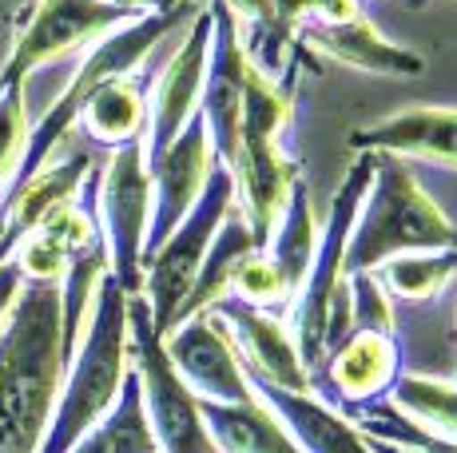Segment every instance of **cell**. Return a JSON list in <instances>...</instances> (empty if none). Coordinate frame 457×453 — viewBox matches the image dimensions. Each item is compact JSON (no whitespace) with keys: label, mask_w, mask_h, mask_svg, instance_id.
<instances>
[{"label":"cell","mask_w":457,"mask_h":453,"mask_svg":"<svg viewBox=\"0 0 457 453\" xmlns=\"http://www.w3.org/2000/svg\"><path fill=\"white\" fill-rule=\"evenodd\" d=\"M235 211V179L227 171V163H211L207 187L199 195V203L191 207V215L175 226L171 235L144 259V302L152 310V322L160 334L175 326L183 302H187L191 286H195V275L204 267L211 239L223 226V219Z\"/></svg>","instance_id":"obj_8"},{"label":"cell","mask_w":457,"mask_h":453,"mask_svg":"<svg viewBox=\"0 0 457 453\" xmlns=\"http://www.w3.org/2000/svg\"><path fill=\"white\" fill-rule=\"evenodd\" d=\"M314 247H319V223H314L311 187H306V179H298L295 191H291V203H287V211H283V219H278L270 243L262 247L270 255V263L278 267V275L287 278L291 294H298L306 271H311Z\"/></svg>","instance_id":"obj_24"},{"label":"cell","mask_w":457,"mask_h":453,"mask_svg":"<svg viewBox=\"0 0 457 453\" xmlns=\"http://www.w3.org/2000/svg\"><path fill=\"white\" fill-rule=\"evenodd\" d=\"M72 453H160V441H155L147 409H144V394H139V382L131 370L124 378L116 406L76 441Z\"/></svg>","instance_id":"obj_23"},{"label":"cell","mask_w":457,"mask_h":453,"mask_svg":"<svg viewBox=\"0 0 457 453\" xmlns=\"http://www.w3.org/2000/svg\"><path fill=\"white\" fill-rule=\"evenodd\" d=\"M199 409L219 453H303L259 394L247 402H199Z\"/></svg>","instance_id":"obj_20"},{"label":"cell","mask_w":457,"mask_h":453,"mask_svg":"<svg viewBox=\"0 0 457 453\" xmlns=\"http://www.w3.org/2000/svg\"><path fill=\"white\" fill-rule=\"evenodd\" d=\"M374 179V152H358L350 163L346 179L338 183L330 203L327 231H319V247H314L311 271H306L303 286H298L291 302V338L298 346L306 374L322 362V354L334 342L350 334V275H346V243L354 231L358 207H362L366 191Z\"/></svg>","instance_id":"obj_4"},{"label":"cell","mask_w":457,"mask_h":453,"mask_svg":"<svg viewBox=\"0 0 457 453\" xmlns=\"http://www.w3.org/2000/svg\"><path fill=\"white\" fill-rule=\"evenodd\" d=\"M76 128H84V136L100 147H124V144L144 139V132H147V92L139 88L136 72L100 84L80 108V124Z\"/></svg>","instance_id":"obj_21"},{"label":"cell","mask_w":457,"mask_h":453,"mask_svg":"<svg viewBox=\"0 0 457 453\" xmlns=\"http://www.w3.org/2000/svg\"><path fill=\"white\" fill-rule=\"evenodd\" d=\"M453 382H457V370H453Z\"/></svg>","instance_id":"obj_35"},{"label":"cell","mask_w":457,"mask_h":453,"mask_svg":"<svg viewBox=\"0 0 457 453\" xmlns=\"http://www.w3.org/2000/svg\"><path fill=\"white\" fill-rule=\"evenodd\" d=\"M96 219L108 251V275L124 294L144 291V251L152 226V171H147L144 139L112 147V160L96 187Z\"/></svg>","instance_id":"obj_9"},{"label":"cell","mask_w":457,"mask_h":453,"mask_svg":"<svg viewBox=\"0 0 457 453\" xmlns=\"http://www.w3.org/2000/svg\"><path fill=\"white\" fill-rule=\"evenodd\" d=\"M211 8V52H207V76H204V100H199V116L207 124L211 152L219 163H231L235 144H239L243 124V100H247V76L251 56L243 48V29L219 0H207Z\"/></svg>","instance_id":"obj_14"},{"label":"cell","mask_w":457,"mask_h":453,"mask_svg":"<svg viewBox=\"0 0 457 453\" xmlns=\"http://www.w3.org/2000/svg\"><path fill=\"white\" fill-rule=\"evenodd\" d=\"M29 139H32V116H29V100H24V84L0 88V199L8 195L16 171H21Z\"/></svg>","instance_id":"obj_29"},{"label":"cell","mask_w":457,"mask_h":453,"mask_svg":"<svg viewBox=\"0 0 457 453\" xmlns=\"http://www.w3.org/2000/svg\"><path fill=\"white\" fill-rule=\"evenodd\" d=\"M128 370V294L116 286V278L104 275L87 330L72 362H68L64 382H60V398L52 409L48 433L40 441V453H72L76 441L116 406Z\"/></svg>","instance_id":"obj_3"},{"label":"cell","mask_w":457,"mask_h":453,"mask_svg":"<svg viewBox=\"0 0 457 453\" xmlns=\"http://www.w3.org/2000/svg\"><path fill=\"white\" fill-rule=\"evenodd\" d=\"M251 251H259V243H254L247 219H243L239 211H231L223 219V226L215 231V239H211V251H207L204 267H199V275H195V286H191L187 302H183V310L175 322H183V318L199 315V310H211L215 302H223L227 291H231L235 267H239V259L251 255Z\"/></svg>","instance_id":"obj_22"},{"label":"cell","mask_w":457,"mask_h":453,"mask_svg":"<svg viewBox=\"0 0 457 453\" xmlns=\"http://www.w3.org/2000/svg\"><path fill=\"white\" fill-rule=\"evenodd\" d=\"M457 223L421 191L398 155L374 152V179L346 243V275H374L410 251H453Z\"/></svg>","instance_id":"obj_5"},{"label":"cell","mask_w":457,"mask_h":453,"mask_svg":"<svg viewBox=\"0 0 457 453\" xmlns=\"http://www.w3.org/2000/svg\"><path fill=\"white\" fill-rule=\"evenodd\" d=\"M211 310L231 330L251 382H267V386H283V390H311V374L298 358V346L283 315L247 307L239 299H223Z\"/></svg>","instance_id":"obj_16"},{"label":"cell","mask_w":457,"mask_h":453,"mask_svg":"<svg viewBox=\"0 0 457 453\" xmlns=\"http://www.w3.org/2000/svg\"><path fill=\"white\" fill-rule=\"evenodd\" d=\"M211 8L204 4L195 21L187 24L179 48L163 60L155 72L152 95H147V132H144V152L147 160L160 155L191 119L199 116V100H204V76H207V52H211Z\"/></svg>","instance_id":"obj_13"},{"label":"cell","mask_w":457,"mask_h":453,"mask_svg":"<svg viewBox=\"0 0 457 453\" xmlns=\"http://www.w3.org/2000/svg\"><path fill=\"white\" fill-rule=\"evenodd\" d=\"M227 299H239V302H247V307L278 315V310H291L295 294H291V286H287V278L278 275V267L270 263V255L259 247V251H251V255L239 259Z\"/></svg>","instance_id":"obj_27"},{"label":"cell","mask_w":457,"mask_h":453,"mask_svg":"<svg viewBox=\"0 0 457 453\" xmlns=\"http://www.w3.org/2000/svg\"><path fill=\"white\" fill-rule=\"evenodd\" d=\"M362 16V0H311V24H346Z\"/></svg>","instance_id":"obj_31"},{"label":"cell","mask_w":457,"mask_h":453,"mask_svg":"<svg viewBox=\"0 0 457 453\" xmlns=\"http://www.w3.org/2000/svg\"><path fill=\"white\" fill-rule=\"evenodd\" d=\"M163 346L199 402H247L254 394L239 346L215 310L175 322L163 334Z\"/></svg>","instance_id":"obj_12"},{"label":"cell","mask_w":457,"mask_h":453,"mask_svg":"<svg viewBox=\"0 0 457 453\" xmlns=\"http://www.w3.org/2000/svg\"><path fill=\"white\" fill-rule=\"evenodd\" d=\"M298 45L322 52V56L338 60L346 68H358V72H370V76H421L426 72V60L418 52L386 40L374 29L370 16H354L346 24H306Z\"/></svg>","instance_id":"obj_19"},{"label":"cell","mask_w":457,"mask_h":453,"mask_svg":"<svg viewBox=\"0 0 457 453\" xmlns=\"http://www.w3.org/2000/svg\"><path fill=\"white\" fill-rule=\"evenodd\" d=\"M199 8L204 4H187V8H175V12L136 16L131 24L116 29L112 37H104L96 48H87L84 64L76 68V76L68 80V88L60 92V100L44 111L37 124H32L29 152H24V163H21V171H16L12 187L16 183H24V179H32L44 163L56 155V147H64V139L76 132V124H80V108L87 103V95L100 88V84L116 80V76H131L136 68H144V60L152 56V52L160 48L175 29H183V24L195 21Z\"/></svg>","instance_id":"obj_6"},{"label":"cell","mask_w":457,"mask_h":453,"mask_svg":"<svg viewBox=\"0 0 457 453\" xmlns=\"http://www.w3.org/2000/svg\"><path fill=\"white\" fill-rule=\"evenodd\" d=\"M350 147L437 163V168H457V108H442V103L402 108L370 128H354Z\"/></svg>","instance_id":"obj_17"},{"label":"cell","mask_w":457,"mask_h":453,"mask_svg":"<svg viewBox=\"0 0 457 453\" xmlns=\"http://www.w3.org/2000/svg\"><path fill=\"white\" fill-rule=\"evenodd\" d=\"M295 92H298V60L287 64L283 80L262 76L251 64L239 144H235L227 171L235 179V211L247 219L259 247L270 243L287 203H291L295 183L303 179V168L283 147V136L295 116Z\"/></svg>","instance_id":"obj_2"},{"label":"cell","mask_w":457,"mask_h":453,"mask_svg":"<svg viewBox=\"0 0 457 453\" xmlns=\"http://www.w3.org/2000/svg\"><path fill=\"white\" fill-rule=\"evenodd\" d=\"M64 370L60 286L21 283L0 322V453H40Z\"/></svg>","instance_id":"obj_1"},{"label":"cell","mask_w":457,"mask_h":453,"mask_svg":"<svg viewBox=\"0 0 457 453\" xmlns=\"http://www.w3.org/2000/svg\"><path fill=\"white\" fill-rule=\"evenodd\" d=\"M378 283L398 302H429L453 283L457 247L453 251H410L378 267Z\"/></svg>","instance_id":"obj_25"},{"label":"cell","mask_w":457,"mask_h":453,"mask_svg":"<svg viewBox=\"0 0 457 453\" xmlns=\"http://www.w3.org/2000/svg\"><path fill=\"white\" fill-rule=\"evenodd\" d=\"M350 326L382 330V334L398 330L394 299L382 291L378 275H350Z\"/></svg>","instance_id":"obj_30"},{"label":"cell","mask_w":457,"mask_h":453,"mask_svg":"<svg viewBox=\"0 0 457 453\" xmlns=\"http://www.w3.org/2000/svg\"><path fill=\"white\" fill-rule=\"evenodd\" d=\"M219 4L239 21V29L243 24H247V29H259V24L267 21V12H270V0H219Z\"/></svg>","instance_id":"obj_32"},{"label":"cell","mask_w":457,"mask_h":453,"mask_svg":"<svg viewBox=\"0 0 457 453\" xmlns=\"http://www.w3.org/2000/svg\"><path fill=\"white\" fill-rule=\"evenodd\" d=\"M128 354L160 453H219L207 433L199 398L167 358L163 334L155 330L144 294H128Z\"/></svg>","instance_id":"obj_7"},{"label":"cell","mask_w":457,"mask_h":453,"mask_svg":"<svg viewBox=\"0 0 457 453\" xmlns=\"http://www.w3.org/2000/svg\"><path fill=\"white\" fill-rule=\"evenodd\" d=\"M354 425L366 438H378L386 446H402L406 453H457V441L442 438V433L426 430V425L410 422L406 414H398L390 402L386 406H370L354 417Z\"/></svg>","instance_id":"obj_28"},{"label":"cell","mask_w":457,"mask_h":453,"mask_svg":"<svg viewBox=\"0 0 457 453\" xmlns=\"http://www.w3.org/2000/svg\"><path fill=\"white\" fill-rule=\"evenodd\" d=\"M251 390L275 409L303 453H378L374 441L314 390H283L267 382H251Z\"/></svg>","instance_id":"obj_18"},{"label":"cell","mask_w":457,"mask_h":453,"mask_svg":"<svg viewBox=\"0 0 457 453\" xmlns=\"http://www.w3.org/2000/svg\"><path fill=\"white\" fill-rule=\"evenodd\" d=\"M211 163H215V152H211L204 116H195L160 155L147 160V171H152V226H147L144 259L191 215V207L199 203V195L207 187Z\"/></svg>","instance_id":"obj_15"},{"label":"cell","mask_w":457,"mask_h":453,"mask_svg":"<svg viewBox=\"0 0 457 453\" xmlns=\"http://www.w3.org/2000/svg\"><path fill=\"white\" fill-rule=\"evenodd\" d=\"M402 374V346L394 334L366 326H350L342 342H334L322 362L311 370V390L354 422L362 409L382 402Z\"/></svg>","instance_id":"obj_11"},{"label":"cell","mask_w":457,"mask_h":453,"mask_svg":"<svg viewBox=\"0 0 457 453\" xmlns=\"http://www.w3.org/2000/svg\"><path fill=\"white\" fill-rule=\"evenodd\" d=\"M21 271H16L12 263H4L0 267V322H4V315H8V307L16 302V291H21Z\"/></svg>","instance_id":"obj_34"},{"label":"cell","mask_w":457,"mask_h":453,"mask_svg":"<svg viewBox=\"0 0 457 453\" xmlns=\"http://www.w3.org/2000/svg\"><path fill=\"white\" fill-rule=\"evenodd\" d=\"M116 8H128L136 16H147V12H175V8H187V4H204V0H108Z\"/></svg>","instance_id":"obj_33"},{"label":"cell","mask_w":457,"mask_h":453,"mask_svg":"<svg viewBox=\"0 0 457 453\" xmlns=\"http://www.w3.org/2000/svg\"><path fill=\"white\" fill-rule=\"evenodd\" d=\"M390 406L406 414L410 422L457 441V382L429 378V374H398Z\"/></svg>","instance_id":"obj_26"},{"label":"cell","mask_w":457,"mask_h":453,"mask_svg":"<svg viewBox=\"0 0 457 453\" xmlns=\"http://www.w3.org/2000/svg\"><path fill=\"white\" fill-rule=\"evenodd\" d=\"M131 21L136 12L108 4V0H37V8L8 48V60L0 64V88L29 84L37 68L80 56Z\"/></svg>","instance_id":"obj_10"}]
</instances>
